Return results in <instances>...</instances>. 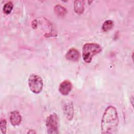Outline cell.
Returning <instances> with one entry per match:
<instances>
[{"label": "cell", "instance_id": "cell-10", "mask_svg": "<svg viewBox=\"0 0 134 134\" xmlns=\"http://www.w3.org/2000/svg\"><path fill=\"white\" fill-rule=\"evenodd\" d=\"M54 11L58 16H64L66 13L65 8L60 5H57L54 7Z\"/></svg>", "mask_w": 134, "mask_h": 134}, {"label": "cell", "instance_id": "cell-2", "mask_svg": "<svg viewBox=\"0 0 134 134\" xmlns=\"http://www.w3.org/2000/svg\"><path fill=\"white\" fill-rule=\"evenodd\" d=\"M102 51L100 46L96 43H86L83 47L82 57L86 63H90L93 57Z\"/></svg>", "mask_w": 134, "mask_h": 134}, {"label": "cell", "instance_id": "cell-13", "mask_svg": "<svg viewBox=\"0 0 134 134\" xmlns=\"http://www.w3.org/2000/svg\"><path fill=\"white\" fill-rule=\"evenodd\" d=\"M0 128L2 133L5 134L6 132V120L5 119H1L0 122Z\"/></svg>", "mask_w": 134, "mask_h": 134}, {"label": "cell", "instance_id": "cell-6", "mask_svg": "<svg viewBox=\"0 0 134 134\" xmlns=\"http://www.w3.org/2000/svg\"><path fill=\"white\" fill-rule=\"evenodd\" d=\"M80 54L79 51L74 48L70 49L66 53L65 58L66 59L72 61H77L79 60Z\"/></svg>", "mask_w": 134, "mask_h": 134}, {"label": "cell", "instance_id": "cell-12", "mask_svg": "<svg viewBox=\"0 0 134 134\" xmlns=\"http://www.w3.org/2000/svg\"><path fill=\"white\" fill-rule=\"evenodd\" d=\"M13 8V4L12 2H8L6 3L3 7V10L6 14H9L12 10Z\"/></svg>", "mask_w": 134, "mask_h": 134}, {"label": "cell", "instance_id": "cell-3", "mask_svg": "<svg viewBox=\"0 0 134 134\" xmlns=\"http://www.w3.org/2000/svg\"><path fill=\"white\" fill-rule=\"evenodd\" d=\"M28 85L32 92L35 94L40 93L43 88L42 79L38 75L31 74L28 79Z\"/></svg>", "mask_w": 134, "mask_h": 134}, {"label": "cell", "instance_id": "cell-11", "mask_svg": "<svg viewBox=\"0 0 134 134\" xmlns=\"http://www.w3.org/2000/svg\"><path fill=\"white\" fill-rule=\"evenodd\" d=\"M114 27V22L111 20H106L103 24L102 29L104 31H108Z\"/></svg>", "mask_w": 134, "mask_h": 134}, {"label": "cell", "instance_id": "cell-7", "mask_svg": "<svg viewBox=\"0 0 134 134\" xmlns=\"http://www.w3.org/2000/svg\"><path fill=\"white\" fill-rule=\"evenodd\" d=\"M21 121V116L17 111H13L10 115V121L13 126L18 125Z\"/></svg>", "mask_w": 134, "mask_h": 134}, {"label": "cell", "instance_id": "cell-5", "mask_svg": "<svg viewBox=\"0 0 134 134\" xmlns=\"http://www.w3.org/2000/svg\"><path fill=\"white\" fill-rule=\"evenodd\" d=\"M72 88V83L69 80H64L60 85L59 91L63 95H67L71 92Z\"/></svg>", "mask_w": 134, "mask_h": 134}, {"label": "cell", "instance_id": "cell-1", "mask_svg": "<svg viewBox=\"0 0 134 134\" xmlns=\"http://www.w3.org/2000/svg\"><path fill=\"white\" fill-rule=\"evenodd\" d=\"M118 124L119 118L116 109L113 106L107 107L102 119V133L105 134L116 133Z\"/></svg>", "mask_w": 134, "mask_h": 134}, {"label": "cell", "instance_id": "cell-4", "mask_svg": "<svg viewBox=\"0 0 134 134\" xmlns=\"http://www.w3.org/2000/svg\"><path fill=\"white\" fill-rule=\"evenodd\" d=\"M46 125L48 133H58V118L55 113H53L47 117L46 120Z\"/></svg>", "mask_w": 134, "mask_h": 134}, {"label": "cell", "instance_id": "cell-14", "mask_svg": "<svg viewBox=\"0 0 134 134\" xmlns=\"http://www.w3.org/2000/svg\"><path fill=\"white\" fill-rule=\"evenodd\" d=\"M36 132L33 130H29L28 132H27V133H35Z\"/></svg>", "mask_w": 134, "mask_h": 134}, {"label": "cell", "instance_id": "cell-9", "mask_svg": "<svg viewBox=\"0 0 134 134\" xmlns=\"http://www.w3.org/2000/svg\"><path fill=\"white\" fill-rule=\"evenodd\" d=\"M74 11L77 14H82L84 11V5L83 1H74Z\"/></svg>", "mask_w": 134, "mask_h": 134}, {"label": "cell", "instance_id": "cell-8", "mask_svg": "<svg viewBox=\"0 0 134 134\" xmlns=\"http://www.w3.org/2000/svg\"><path fill=\"white\" fill-rule=\"evenodd\" d=\"M63 110L64 114L65 115L66 118H68L69 120H71L73 118V105L72 103H68L66 105H65L64 106Z\"/></svg>", "mask_w": 134, "mask_h": 134}]
</instances>
